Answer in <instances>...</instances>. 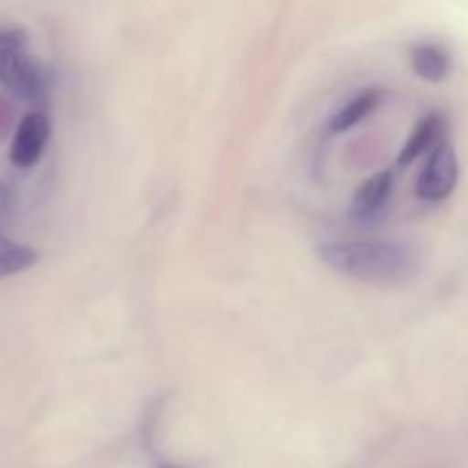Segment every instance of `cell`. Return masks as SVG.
Here are the masks:
<instances>
[{
	"instance_id": "1",
	"label": "cell",
	"mask_w": 468,
	"mask_h": 468,
	"mask_svg": "<svg viewBox=\"0 0 468 468\" xmlns=\"http://www.w3.org/2000/svg\"><path fill=\"white\" fill-rule=\"evenodd\" d=\"M318 256L334 272L364 283H405L419 272L416 251L393 240H334L318 247Z\"/></svg>"
},
{
	"instance_id": "2",
	"label": "cell",
	"mask_w": 468,
	"mask_h": 468,
	"mask_svg": "<svg viewBox=\"0 0 468 468\" xmlns=\"http://www.w3.org/2000/svg\"><path fill=\"white\" fill-rule=\"evenodd\" d=\"M0 85L23 103H44L48 96V73L16 27H0Z\"/></svg>"
},
{
	"instance_id": "3",
	"label": "cell",
	"mask_w": 468,
	"mask_h": 468,
	"mask_svg": "<svg viewBox=\"0 0 468 468\" xmlns=\"http://www.w3.org/2000/svg\"><path fill=\"white\" fill-rule=\"evenodd\" d=\"M457 178H460V163L455 149L448 142H439L420 172L416 192L425 201H441L455 190Z\"/></svg>"
},
{
	"instance_id": "4",
	"label": "cell",
	"mask_w": 468,
	"mask_h": 468,
	"mask_svg": "<svg viewBox=\"0 0 468 468\" xmlns=\"http://www.w3.org/2000/svg\"><path fill=\"white\" fill-rule=\"evenodd\" d=\"M50 137V122L44 112H30L21 119L12 140L9 158L16 167L30 169L39 163Z\"/></svg>"
},
{
	"instance_id": "5",
	"label": "cell",
	"mask_w": 468,
	"mask_h": 468,
	"mask_svg": "<svg viewBox=\"0 0 468 468\" xmlns=\"http://www.w3.org/2000/svg\"><path fill=\"white\" fill-rule=\"evenodd\" d=\"M393 190V174L391 172H378L361 183L359 190L355 192L352 199V215L356 219H370L387 206L388 197Z\"/></svg>"
},
{
	"instance_id": "6",
	"label": "cell",
	"mask_w": 468,
	"mask_h": 468,
	"mask_svg": "<svg viewBox=\"0 0 468 468\" xmlns=\"http://www.w3.org/2000/svg\"><path fill=\"white\" fill-rule=\"evenodd\" d=\"M411 69L425 82H443L452 71V58L443 46L419 44L410 53Z\"/></svg>"
},
{
	"instance_id": "7",
	"label": "cell",
	"mask_w": 468,
	"mask_h": 468,
	"mask_svg": "<svg viewBox=\"0 0 468 468\" xmlns=\"http://www.w3.org/2000/svg\"><path fill=\"white\" fill-rule=\"evenodd\" d=\"M441 135L443 119L439 117V114H428V117H423L416 123V128L411 131L405 146H402L400 155H398V165H400V167H410V165L414 163V160H419L425 151L437 146L439 142H441Z\"/></svg>"
},
{
	"instance_id": "8",
	"label": "cell",
	"mask_w": 468,
	"mask_h": 468,
	"mask_svg": "<svg viewBox=\"0 0 468 468\" xmlns=\"http://www.w3.org/2000/svg\"><path fill=\"white\" fill-rule=\"evenodd\" d=\"M382 99H384V94L378 90V87L356 94L355 99L347 101V103L343 105L336 114H334L332 122H329V131L346 133V131H350V128H355L356 123L364 122L370 112H375V110H378V105L382 103Z\"/></svg>"
},
{
	"instance_id": "9",
	"label": "cell",
	"mask_w": 468,
	"mask_h": 468,
	"mask_svg": "<svg viewBox=\"0 0 468 468\" xmlns=\"http://www.w3.org/2000/svg\"><path fill=\"white\" fill-rule=\"evenodd\" d=\"M37 263V251L16 240L0 236V279L14 277Z\"/></svg>"
},
{
	"instance_id": "10",
	"label": "cell",
	"mask_w": 468,
	"mask_h": 468,
	"mask_svg": "<svg viewBox=\"0 0 468 468\" xmlns=\"http://www.w3.org/2000/svg\"><path fill=\"white\" fill-rule=\"evenodd\" d=\"M9 218V195L7 190H5V186L0 183V229H3V224L7 222Z\"/></svg>"
},
{
	"instance_id": "11",
	"label": "cell",
	"mask_w": 468,
	"mask_h": 468,
	"mask_svg": "<svg viewBox=\"0 0 468 468\" xmlns=\"http://www.w3.org/2000/svg\"><path fill=\"white\" fill-rule=\"evenodd\" d=\"M158 468H186V466H176V464H160Z\"/></svg>"
}]
</instances>
